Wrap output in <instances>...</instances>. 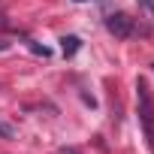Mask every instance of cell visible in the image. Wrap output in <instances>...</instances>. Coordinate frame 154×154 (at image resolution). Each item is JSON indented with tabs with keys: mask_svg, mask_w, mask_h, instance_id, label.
<instances>
[{
	"mask_svg": "<svg viewBox=\"0 0 154 154\" xmlns=\"http://www.w3.org/2000/svg\"><path fill=\"white\" fill-rule=\"evenodd\" d=\"M136 94H139V121L145 127V136H148V145L154 151V100H151V91L145 82L136 85Z\"/></svg>",
	"mask_w": 154,
	"mask_h": 154,
	"instance_id": "obj_1",
	"label": "cell"
},
{
	"mask_svg": "<svg viewBox=\"0 0 154 154\" xmlns=\"http://www.w3.org/2000/svg\"><path fill=\"white\" fill-rule=\"evenodd\" d=\"M106 27H109V33H115L118 39H127V36L133 33V18L124 15V12H112V15L106 18Z\"/></svg>",
	"mask_w": 154,
	"mask_h": 154,
	"instance_id": "obj_2",
	"label": "cell"
},
{
	"mask_svg": "<svg viewBox=\"0 0 154 154\" xmlns=\"http://www.w3.org/2000/svg\"><path fill=\"white\" fill-rule=\"evenodd\" d=\"M60 48H63L66 57L75 54V51H79V36H63V39H60Z\"/></svg>",
	"mask_w": 154,
	"mask_h": 154,
	"instance_id": "obj_3",
	"label": "cell"
},
{
	"mask_svg": "<svg viewBox=\"0 0 154 154\" xmlns=\"http://www.w3.org/2000/svg\"><path fill=\"white\" fill-rule=\"evenodd\" d=\"M139 6H142V12L154 21V0H139Z\"/></svg>",
	"mask_w": 154,
	"mask_h": 154,
	"instance_id": "obj_4",
	"label": "cell"
},
{
	"mask_svg": "<svg viewBox=\"0 0 154 154\" xmlns=\"http://www.w3.org/2000/svg\"><path fill=\"white\" fill-rule=\"evenodd\" d=\"M0 136L9 139V136H12V127H9V124H0Z\"/></svg>",
	"mask_w": 154,
	"mask_h": 154,
	"instance_id": "obj_5",
	"label": "cell"
},
{
	"mask_svg": "<svg viewBox=\"0 0 154 154\" xmlns=\"http://www.w3.org/2000/svg\"><path fill=\"white\" fill-rule=\"evenodd\" d=\"M57 154H79V151H75V148H60Z\"/></svg>",
	"mask_w": 154,
	"mask_h": 154,
	"instance_id": "obj_6",
	"label": "cell"
},
{
	"mask_svg": "<svg viewBox=\"0 0 154 154\" xmlns=\"http://www.w3.org/2000/svg\"><path fill=\"white\" fill-rule=\"evenodd\" d=\"M79 3H82V0H79Z\"/></svg>",
	"mask_w": 154,
	"mask_h": 154,
	"instance_id": "obj_7",
	"label": "cell"
},
{
	"mask_svg": "<svg viewBox=\"0 0 154 154\" xmlns=\"http://www.w3.org/2000/svg\"><path fill=\"white\" fill-rule=\"evenodd\" d=\"M151 66H154V63H151Z\"/></svg>",
	"mask_w": 154,
	"mask_h": 154,
	"instance_id": "obj_8",
	"label": "cell"
}]
</instances>
